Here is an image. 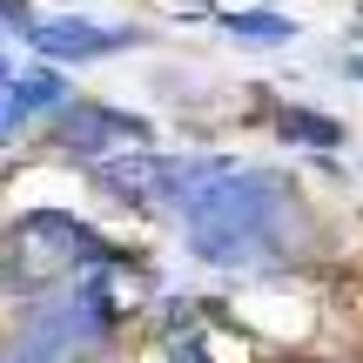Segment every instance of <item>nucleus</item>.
I'll return each mask as SVG.
<instances>
[{"instance_id":"nucleus-1","label":"nucleus","mask_w":363,"mask_h":363,"mask_svg":"<svg viewBox=\"0 0 363 363\" xmlns=\"http://www.w3.org/2000/svg\"><path fill=\"white\" fill-rule=\"evenodd\" d=\"M182 242L195 249L202 262L216 269H269V262L289 256V235L303 222V202L283 175L269 169H249V162L216 155L208 182L182 202Z\"/></svg>"},{"instance_id":"nucleus-2","label":"nucleus","mask_w":363,"mask_h":363,"mask_svg":"<svg viewBox=\"0 0 363 363\" xmlns=\"http://www.w3.org/2000/svg\"><path fill=\"white\" fill-rule=\"evenodd\" d=\"M108 262H115V249H108L81 216L34 208V216L13 222V242H7V283H13V289H40V283H67V276L108 269Z\"/></svg>"},{"instance_id":"nucleus-3","label":"nucleus","mask_w":363,"mask_h":363,"mask_svg":"<svg viewBox=\"0 0 363 363\" xmlns=\"http://www.w3.org/2000/svg\"><path fill=\"white\" fill-rule=\"evenodd\" d=\"M54 142L101 162V155H121V148H148V121L121 115V108H101V101H61L54 108Z\"/></svg>"},{"instance_id":"nucleus-4","label":"nucleus","mask_w":363,"mask_h":363,"mask_svg":"<svg viewBox=\"0 0 363 363\" xmlns=\"http://www.w3.org/2000/svg\"><path fill=\"white\" fill-rule=\"evenodd\" d=\"M27 48L48 54V61H101V54L128 48V27H94V21H27Z\"/></svg>"},{"instance_id":"nucleus-5","label":"nucleus","mask_w":363,"mask_h":363,"mask_svg":"<svg viewBox=\"0 0 363 363\" xmlns=\"http://www.w3.org/2000/svg\"><path fill=\"white\" fill-rule=\"evenodd\" d=\"M276 135H283V142H310V148H337L343 142L337 121L310 115V108H283V115H276Z\"/></svg>"},{"instance_id":"nucleus-6","label":"nucleus","mask_w":363,"mask_h":363,"mask_svg":"<svg viewBox=\"0 0 363 363\" xmlns=\"http://www.w3.org/2000/svg\"><path fill=\"white\" fill-rule=\"evenodd\" d=\"M222 34H235V40H296V21L289 13H222Z\"/></svg>"},{"instance_id":"nucleus-7","label":"nucleus","mask_w":363,"mask_h":363,"mask_svg":"<svg viewBox=\"0 0 363 363\" xmlns=\"http://www.w3.org/2000/svg\"><path fill=\"white\" fill-rule=\"evenodd\" d=\"M21 121H27V115H21V101H13V88L0 81V142H7V135L21 128Z\"/></svg>"},{"instance_id":"nucleus-8","label":"nucleus","mask_w":363,"mask_h":363,"mask_svg":"<svg viewBox=\"0 0 363 363\" xmlns=\"http://www.w3.org/2000/svg\"><path fill=\"white\" fill-rule=\"evenodd\" d=\"M0 21H7V27H21V34H27V0H0Z\"/></svg>"},{"instance_id":"nucleus-9","label":"nucleus","mask_w":363,"mask_h":363,"mask_svg":"<svg viewBox=\"0 0 363 363\" xmlns=\"http://www.w3.org/2000/svg\"><path fill=\"white\" fill-rule=\"evenodd\" d=\"M343 74H357V81H363V54H350V61H343Z\"/></svg>"}]
</instances>
